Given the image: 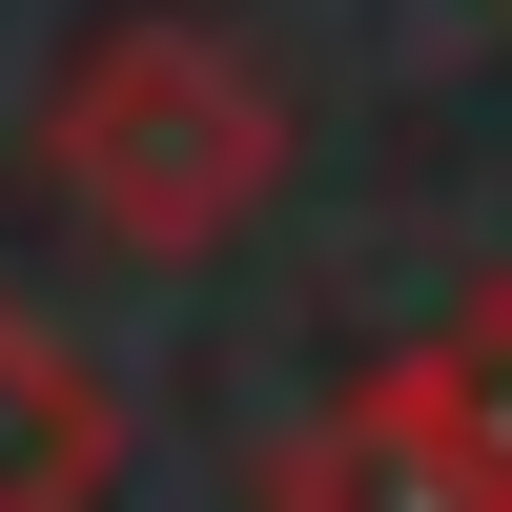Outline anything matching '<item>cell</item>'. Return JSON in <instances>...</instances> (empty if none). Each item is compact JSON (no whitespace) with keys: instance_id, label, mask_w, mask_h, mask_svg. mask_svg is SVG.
Here are the masks:
<instances>
[{"instance_id":"1","label":"cell","mask_w":512,"mask_h":512,"mask_svg":"<svg viewBox=\"0 0 512 512\" xmlns=\"http://www.w3.org/2000/svg\"><path fill=\"white\" fill-rule=\"evenodd\" d=\"M41 185L123 246V267H205L246 205L287 185V82L226 21H82L41 62Z\"/></svg>"},{"instance_id":"2","label":"cell","mask_w":512,"mask_h":512,"mask_svg":"<svg viewBox=\"0 0 512 512\" xmlns=\"http://www.w3.org/2000/svg\"><path fill=\"white\" fill-rule=\"evenodd\" d=\"M246 512H512V472L472 431H451V390L431 369H349L328 410H287L267 451H246Z\"/></svg>"},{"instance_id":"3","label":"cell","mask_w":512,"mask_h":512,"mask_svg":"<svg viewBox=\"0 0 512 512\" xmlns=\"http://www.w3.org/2000/svg\"><path fill=\"white\" fill-rule=\"evenodd\" d=\"M82 492H103V390L0 308V512H82Z\"/></svg>"},{"instance_id":"4","label":"cell","mask_w":512,"mask_h":512,"mask_svg":"<svg viewBox=\"0 0 512 512\" xmlns=\"http://www.w3.org/2000/svg\"><path fill=\"white\" fill-rule=\"evenodd\" d=\"M410 369H431V390H451V431L512 472V267H492V287H451V328H410Z\"/></svg>"}]
</instances>
